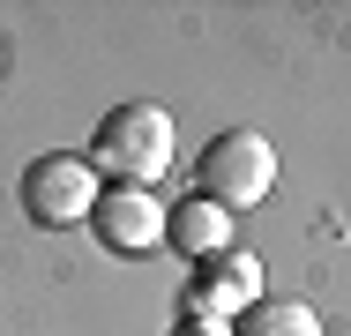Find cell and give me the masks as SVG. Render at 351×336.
I'll use <instances>...</instances> for the list:
<instances>
[{
	"instance_id": "7",
	"label": "cell",
	"mask_w": 351,
	"mask_h": 336,
	"mask_svg": "<svg viewBox=\"0 0 351 336\" xmlns=\"http://www.w3.org/2000/svg\"><path fill=\"white\" fill-rule=\"evenodd\" d=\"M232 336H322V314L299 307V299H254L232 322Z\"/></svg>"
},
{
	"instance_id": "5",
	"label": "cell",
	"mask_w": 351,
	"mask_h": 336,
	"mask_svg": "<svg viewBox=\"0 0 351 336\" xmlns=\"http://www.w3.org/2000/svg\"><path fill=\"white\" fill-rule=\"evenodd\" d=\"M262 299V262L254 254H210L202 276H195V291H187V314L195 322H210V329H232V314H247Z\"/></svg>"
},
{
	"instance_id": "1",
	"label": "cell",
	"mask_w": 351,
	"mask_h": 336,
	"mask_svg": "<svg viewBox=\"0 0 351 336\" xmlns=\"http://www.w3.org/2000/svg\"><path fill=\"white\" fill-rule=\"evenodd\" d=\"M90 157L112 172V187H149L165 165H172V120H165V105H112L97 134H90Z\"/></svg>"
},
{
	"instance_id": "2",
	"label": "cell",
	"mask_w": 351,
	"mask_h": 336,
	"mask_svg": "<svg viewBox=\"0 0 351 336\" xmlns=\"http://www.w3.org/2000/svg\"><path fill=\"white\" fill-rule=\"evenodd\" d=\"M269 187H277V149H269V134H254V128L210 134V149H202V165H195V195L202 202H217V209L232 217V209L269 202Z\"/></svg>"
},
{
	"instance_id": "6",
	"label": "cell",
	"mask_w": 351,
	"mask_h": 336,
	"mask_svg": "<svg viewBox=\"0 0 351 336\" xmlns=\"http://www.w3.org/2000/svg\"><path fill=\"white\" fill-rule=\"evenodd\" d=\"M165 239H172L180 254H195V262H210V254H224V247H232V217H224L217 202L187 195L180 209H165Z\"/></svg>"
},
{
	"instance_id": "4",
	"label": "cell",
	"mask_w": 351,
	"mask_h": 336,
	"mask_svg": "<svg viewBox=\"0 0 351 336\" xmlns=\"http://www.w3.org/2000/svg\"><path fill=\"white\" fill-rule=\"evenodd\" d=\"M90 232L105 254H149V247H165V202L149 187H97Z\"/></svg>"
},
{
	"instance_id": "8",
	"label": "cell",
	"mask_w": 351,
	"mask_h": 336,
	"mask_svg": "<svg viewBox=\"0 0 351 336\" xmlns=\"http://www.w3.org/2000/svg\"><path fill=\"white\" fill-rule=\"evenodd\" d=\"M172 336H232V329H210V322H180Z\"/></svg>"
},
{
	"instance_id": "3",
	"label": "cell",
	"mask_w": 351,
	"mask_h": 336,
	"mask_svg": "<svg viewBox=\"0 0 351 336\" xmlns=\"http://www.w3.org/2000/svg\"><path fill=\"white\" fill-rule=\"evenodd\" d=\"M23 217L38 224V232H68L90 217V202H97V172H90V157H68V149H45V157H30L23 165Z\"/></svg>"
}]
</instances>
